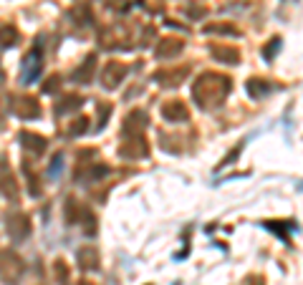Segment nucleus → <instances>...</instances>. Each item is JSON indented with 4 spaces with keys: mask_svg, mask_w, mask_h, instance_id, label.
Segmentation results:
<instances>
[{
    "mask_svg": "<svg viewBox=\"0 0 303 285\" xmlns=\"http://www.w3.org/2000/svg\"><path fill=\"white\" fill-rule=\"evenodd\" d=\"M79 285H91V282H79Z\"/></svg>",
    "mask_w": 303,
    "mask_h": 285,
    "instance_id": "obj_1",
    "label": "nucleus"
}]
</instances>
